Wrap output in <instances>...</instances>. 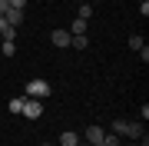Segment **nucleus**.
Masks as SVG:
<instances>
[{
  "instance_id": "obj_15",
  "label": "nucleus",
  "mask_w": 149,
  "mask_h": 146,
  "mask_svg": "<svg viewBox=\"0 0 149 146\" xmlns=\"http://www.w3.org/2000/svg\"><path fill=\"white\" fill-rule=\"evenodd\" d=\"M103 146H119V136L116 133H106V136H103Z\"/></svg>"
},
{
  "instance_id": "obj_17",
  "label": "nucleus",
  "mask_w": 149,
  "mask_h": 146,
  "mask_svg": "<svg viewBox=\"0 0 149 146\" xmlns=\"http://www.w3.org/2000/svg\"><path fill=\"white\" fill-rule=\"evenodd\" d=\"M7 10H10V0H0V17H3Z\"/></svg>"
},
{
  "instance_id": "obj_3",
  "label": "nucleus",
  "mask_w": 149,
  "mask_h": 146,
  "mask_svg": "<svg viewBox=\"0 0 149 146\" xmlns=\"http://www.w3.org/2000/svg\"><path fill=\"white\" fill-rule=\"evenodd\" d=\"M20 116H27V119H40L43 116V100H23V110H20Z\"/></svg>"
},
{
  "instance_id": "obj_12",
  "label": "nucleus",
  "mask_w": 149,
  "mask_h": 146,
  "mask_svg": "<svg viewBox=\"0 0 149 146\" xmlns=\"http://www.w3.org/2000/svg\"><path fill=\"white\" fill-rule=\"evenodd\" d=\"M23 100H27V96H13V100H10V113H13V116L23 110Z\"/></svg>"
},
{
  "instance_id": "obj_16",
  "label": "nucleus",
  "mask_w": 149,
  "mask_h": 146,
  "mask_svg": "<svg viewBox=\"0 0 149 146\" xmlns=\"http://www.w3.org/2000/svg\"><path fill=\"white\" fill-rule=\"evenodd\" d=\"M10 7H17V10H27V0H10Z\"/></svg>"
},
{
  "instance_id": "obj_5",
  "label": "nucleus",
  "mask_w": 149,
  "mask_h": 146,
  "mask_svg": "<svg viewBox=\"0 0 149 146\" xmlns=\"http://www.w3.org/2000/svg\"><path fill=\"white\" fill-rule=\"evenodd\" d=\"M50 40H53V47H70V43H73L70 30H53V33H50Z\"/></svg>"
},
{
  "instance_id": "obj_10",
  "label": "nucleus",
  "mask_w": 149,
  "mask_h": 146,
  "mask_svg": "<svg viewBox=\"0 0 149 146\" xmlns=\"http://www.w3.org/2000/svg\"><path fill=\"white\" fill-rule=\"evenodd\" d=\"M73 50H86L90 47V40H86V33H80V37H73V43H70Z\"/></svg>"
},
{
  "instance_id": "obj_20",
  "label": "nucleus",
  "mask_w": 149,
  "mask_h": 146,
  "mask_svg": "<svg viewBox=\"0 0 149 146\" xmlns=\"http://www.w3.org/2000/svg\"><path fill=\"white\" fill-rule=\"evenodd\" d=\"M43 146H56V143H43Z\"/></svg>"
},
{
  "instance_id": "obj_19",
  "label": "nucleus",
  "mask_w": 149,
  "mask_h": 146,
  "mask_svg": "<svg viewBox=\"0 0 149 146\" xmlns=\"http://www.w3.org/2000/svg\"><path fill=\"white\" fill-rule=\"evenodd\" d=\"M133 146H146V140H143V143H133Z\"/></svg>"
},
{
  "instance_id": "obj_13",
  "label": "nucleus",
  "mask_w": 149,
  "mask_h": 146,
  "mask_svg": "<svg viewBox=\"0 0 149 146\" xmlns=\"http://www.w3.org/2000/svg\"><path fill=\"white\" fill-rule=\"evenodd\" d=\"M0 53H3V57H13L17 53V43H7V40H3V43H0Z\"/></svg>"
},
{
  "instance_id": "obj_2",
  "label": "nucleus",
  "mask_w": 149,
  "mask_h": 146,
  "mask_svg": "<svg viewBox=\"0 0 149 146\" xmlns=\"http://www.w3.org/2000/svg\"><path fill=\"white\" fill-rule=\"evenodd\" d=\"M113 133L116 136H129V140H139V136H143V123H136V119H116V123H113Z\"/></svg>"
},
{
  "instance_id": "obj_4",
  "label": "nucleus",
  "mask_w": 149,
  "mask_h": 146,
  "mask_svg": "<svg viewBox=\"0 0 149 146\" xmlns=\"http://www.w3.org/2000/svg\"><path fill=\"white\" fill-rule=\"evenodd\" d=\"M103 136H106V130H103V126H86L83 143H103Z\"/></svg>"
},
{
  "instance_id": "obj_21",
  "label": "nucleus",
  "mask_w": 149,
  "mask_h": 146,
  "mask_svg": "<svg viewBox=\"0 0 149 146\" xmlns=\"http://www.w3.org/2000/svg\"><path fill=\"white\" fill-rule=\"evenodd\" d=\"M90 146H103V143H90Z\"/></svg>"
},
{
  "instance_id": "obj_6",
  "label": "nucleus",
  "mask_w": 149,
  "mask_h": 146,
  "mask_svg": "<svg viewBox=\"0 0 149 146\" xmlns=\"http://www.w3.org/2000/svg\"><path fill=\"white\" fill-rule=\"evenodd\" d=\"M0 40H7V43H13V40H17V27H10L3 17H0Z\"/></svg>"
},
{
  "instance_id": "obj_9",
  "label": "nucleus",
  "mask_w": 149,
  "mask_h": 146,
  "mask_svg": "<svg viewBox=\"0 0 149 146\" xmlns=\"http://www.w3.org/2000/svg\"><path fill=\"white\" fill-rule=\"evenodd\" d=\"M80 33H86V20H80V17H76V20L70 23V37H80Z\"/></svg>"
},
{
  "instance_id": "obj_22",
  "label": "nucleus",
  "mask_w": 149,
  "mask_h": 146,
  "mask_svg": "<svg viewBox=\"0 0 149 146\" xmlns=\"http://www.w3.org/2000/svg\"><path fill=\"white\" fill-rule=\"evenodd\" d=\"M0 43H3V40H0Z\"/></svg>"
},
{
  "instance_id": "obj_8",
  "label": "nucleus",
  "mask_w": 149,
  "mask_h": 146,
  "mask_svg": "<svg viewBox=\"0 0 149 146\" xmlns=\"http://www.w3.org/2000/svg\"><path fill=\"white\" fill-rule=\"evenodd\" d=\"M80 140H83L80 133H73V130H66L63 136H60V146H76V143H80Z\"/></svg>"
},
{
  "instance_id": "obj_14",
  "label": "nucleus",
  "mask_w": 149,
  "mask_h": 146,
  "mask_svg": "<svg viewBox=\"0 0 149 146\" xmlns=\"http://www.w3.org/2000/svg\"><path fill=\"white\" fill-rule=\"evenodd\" d=\"M76 17H80V20H90V17H93V7H90V3H83V7H80V13H76Z\"/></svg>"
},
{
  "instance_id": "obj_11",
  "label": "nucleus",
  "mask_w": 149,
  "mask_h": 146,
  "mask_svg": "<svg viewBox=\"0 0 149 146\" xmlns=\"http://www.w3.org/2000/svg\"><path fill=\"white\" fill-rule=\"evenodd\" d=\"M129 47H133V50H136V53H139V50H143V47H146V40H143V37H139V33H133V37H129Z\"/></svg>"
},
{
  "instance_id": "obj_7",
  "label": "nucleus",
  "mask_w": 149,
  "mask_h": 146,
  "mask_svg": "<svg viewBox=\"0 0 149 146\" xmlns=\"http://www.w3.org/2000/svg\"><path fill=\"white\" fill-rule=\"evenodd\" d=\"M23 17H27V13H23V10H17V7H10V10L3 13V20L10 23V27H20V23H23Z\"/></svg>"
},
{
  "instance_id": "obj_18",
  "label": "nucleus",
  "mask_w": 149,
  "mask_h": 146,
  "mask_svg": "<svg viewBox=\"0 0 149 146\" xmlns=\"http://www.w3.org/2000/svg\"><path fill=\"white\" fill-rule=\"evenodd\" d=\"M76 146H90V143H83V140H80V143H76Z\"/></svg>"
},
{
  "instance_id": "obj_1",
  "label": "nucleus",
  "mask_w": 149,
  "mask_h": 146,
  "mask_svg": "<svg viewBox=\"0 0 149 146\" xmlns=\"http://www.w3.org/2000/svg\"><path fill=\"white\" fill-rule=\"evenodd\" d=\"M50 93H53L50 80H40V76H33V80L27 83V90H23V96H30V100H47Z\"/></svg>"
}]
</instances>
